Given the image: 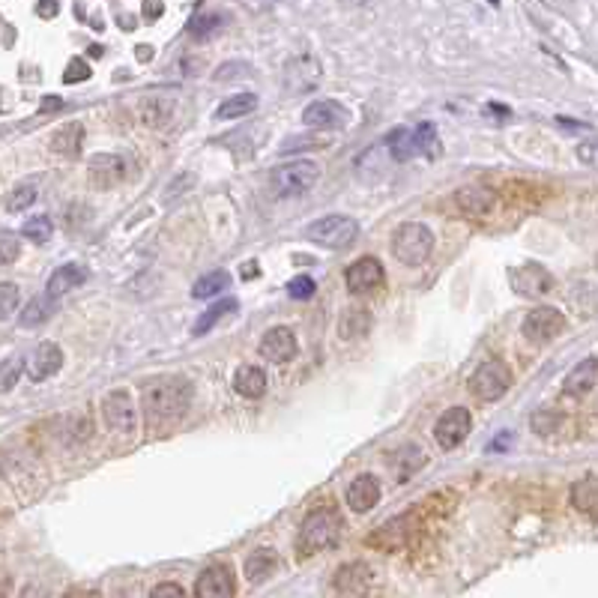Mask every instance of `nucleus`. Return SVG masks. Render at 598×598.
Wrapping results in <instances>:
<instances>
[{
	"instance_id": "f257e3e1",
	"label": "nucleus",
	"mask_w": 598,
	"mask_h": 598,
	"mask_svg": "<svg viewBox=\"0 0 598 598\" xmlns=\"http://www.w3.org/2000/svg\"><path fill=\"white\" fill-rule=\"evenodd\" d=\"M192 404V383L177 374H159L144 380L141 387V411L150 428H165L183 419Z\"/></svg>"
},
{
	"instance_id": "f03ea898",
	"label": "nucleus",
	"mask_w": 598,
	"mask_h": 598,
	"mask_svg": "<svg viewBox=\"0 0 598 598\" xmlns=\"http://www.w3.org/2000/svg\"><path fill=\"white\" fill-rule=\"evenodd\" d=\"M341 530H344V521H341L339 509L321 506V509L306 514V521H302V527L297 532V554L315 556L321 551H330V547L339 545Z\"/></svg>"
},
{
	"instance_id": "7ed1b4c3",
	"label": "nucleus",
	"mask_w": 598,
	"mask_h": 598,
	"mask_svg": "<svg viewBox=\"0 0 598 598\" xmlns=\"http://www.w3.org/2000/svg\"><path fill=\"white\" fill-rule=\"evenodd\" d=\"M317 183H321V165L311 159H297L269 171V188L275 198H299Z\"/></svg>"
},
{
	"instance_id": "20e7f679",
	"label": "nucleus",
	"mask_w": 598,
	"mask_h": 598,
	"mask_svg": "<svg viewBox=\"0 0 598 598\" xmlns=\"http://www.w3.org/2000/svg\"><path fill=\"white\" fill-rule=\"evenodd\" d=\"M389 249L398 264L422 267L434 251V234H431V227L422 222H404L395 227V234H392Z\"/></svg>"
},
{
	"instance_id": "39448f33",
	"label": "nucleus",
	"mask_w": 598,
	"mask_h": 598,
	"mask_svg": "<svg viewBox=\"0 0 598 598\" xmlns=\"http://www.w3.org/2000/svg\"><path fill=\"white\" fill-rule=\"evenodd\" d=\"M306 236L323 249H347L359 236V225L350 216H323L306 227Z\"/></svg>"
},
{
	"instance_id": "423d86ee",
	"label": "nucleus",
	"mask_w": 598,
	"mask_h": 598,
	"mask_svg": "<svg viewBox=\"0 0 598 598\" xmlns=\"http://www.w3.org/2000/svg\"><path fill=\"white\" fill-rule=\"evenodd\" d=\"M102 419L114 434H120V437H135L138 434V411L132 404L129 389H111L108 395L102 398Z\"/></svg>"
},
{
	"instance_id": "0eeeda50",
	"label": "nucleus",
	"mask_w": 598,
	"mask_h": 598,
	"mask_svg": "<svg viewBox=\"0 0 598 598\" xmlns=\"http://www.w3.org/2000/svg\"><path fill=\"white\" fill-rule=\"evenodd\" d=\"M466 389L479 401H499L512 389V371L503 363H485L470 374Z\"/></svg>"
},
{
	"instance_id": "6e6552de",
	"label": "nucleus",
	"mask_w": 598,
	"mask_h": 598,
	"mask_svg": "<svg viewBox=\"0 0 598 598\" xmlns=\"http://www.w3.org/2000/svg\"><path fill=\"white\" fill-rule=\"evenodd\" d=\"M344 284L356 297H368V293H377L387 284V273H383V264L377 258H359L344 273Z\"/></svg>"
},
{
	"instance_id": "1a4fd4ad",
	"label": "nucleus",
	"mask_w": 598,
	"mask_h": 598,
	"mask_svg": "<svg viewBox=\"0 0 598 598\" xmlns=\"http://www.w3.org/2000/svg\"><path fill=\"white\" fill-rule=\"evenodd\" d=\"M470 428H473V416L470 411H464V407H452V411H446L443 416L434 425V440H437L440 449H455L461 446L466 437H470Z\"/></svg>"
},
{
	"instance_id": "9d476101",
	"label": "nucleus",
	"mask_w": 598,
	"mask_h": 598,
	"mask_svg": "<svg viewBox=\"0 0 598 598\" xmlns=\"http://www.w3.org/2000/svg\"><path fill=\"white\" fill-rule=\"evenodd\" d=\"M260 356L267 359V363L273 365H288L297 359L299 354V344H297V335H293L288 326H273L269 332H264V339H260Z\"/></svg>"
},
{
	"instance_id": "9b49d317",
	"label": "nucleus",
	"mask_w": 598,
	"mask_h": 598,
	"mask_svg": "<svg viewBox=\"0 0 598 598\" xmlns=\"http://www.w3.org/2000/svg\"><path fill=\"white\" fill-rule=\"evenodd\" d=\"M523 335H527L530 341H536V344H545V341H551V339H556L562 330H565V317L560 315L556 308H551V306H542V308H532L527 317H523Z\"/></svg>"
},
{
	"instance_id": "f8f14e48",
	"label": "nucleus",
	"mask_w": 598,
	"mask_h": 598,
	"mask_svg": "<svg viewBox=\"0 0 598 598\" xmlns=\"http://www.w3.org/2000/svg\"><path fill=\"white\" fill-rule=\"evenodd\" d=\"M236 593V578L227 565L216 562L207 565L195 580V598H234Z\"/></svg>"
},
{
	"instance_id": "ddd939ff",
	"label": "nucleus",
	"mask_w": 598,
	"mask_h": 598,
	"mask_svg": "<svg viewBox=\"0 0 598 598\" xmlns=\"http://www.w3.org/2000/svg\"><path fill=\"white\" fill-rule=\"evenodd\" d=\"M509 284H512V291L518 293V297L536 299V297H545V293L554 288V275L547 273L545 267L527 264V267H514L512 269V273H509Z\"/></svg>"
},
{
	"instance_id": "4468645a",
	"label": "nucleus",
	"mask_w": 598,
	"mask_h": 598,
	"mask_svg": "<svg viewBox=\"0 0 598 598\" xmlns=\"http://www.w3.org/2000/svg\"><path fill=\"white\" fill-rule=\"evenodd\" d=\"M302 123L311 129H344L350 123V111L344 108L341 102L317 100V102L306 105V111H302Z\"/></svg>"
},
{
	"instance_id": "2eb2a0df",
	"label": "nucleus",
	"mask_w": 598,
	"mask_h": 598,
	"mask_svg": "<svg viewBox=\"0 0 598 598\" xmlns=\"http://www.w3.org/2000/svg\"><path fill=\"white\" fill-rule=\"evenodd\" d=\"M455 207L466 219H485L497 207V195L485 186H464L452 195Z\"/></svg>"
},
{
	"instance_id": "dca6fc26",
	"label": "nucleus",
	"mask_w": 598,
	"mask_h": 598,
	"mask_svg": "<svg viewBox=\"0 0 598 598\" xmlns=\"http://www.w3.org/2000/svg\"><path fill=\"white\" fill-rule=\"evenodd\" d=\"M28 377L34 383H43V380H48V377H54L57 371L63 368V350L57 347L54 341H43L39 347L30 354V359H28Z\"/></svg>"
},
{
	"instance_id": "f3484780",
	"label": "nucleus",
	"mask_w": 598,
	"mask_h": 598,
	"mask_svg": "<svg viewBox=\"0 0 598 598\" xmlns=\"http://www.w3.org/2000/svg\"><path fill=\"white\" fill-rule=\"evenodd\" d=\"M317 81H321V63H317V57H297V60L288 63V69H284V87L291 90V93H306V90L317 87Z\"/></svg>"
},
{
	"instance_id": "a211bd4d",
	"label": "nucleus",
	"mask_w": 598,
	"mask_h": 598,
	"mask_svg": "<svg viewBox=\"0 0 598 598\" xmlns=\"http://www.w3.org/2000/svg\"><path fill=\"white\" fill-rule=\"evenodd\" d=\"M344 499H347L350 509L359 512V514L371 512L377 506V499H380V482H377V476H371V473H363V476H356L347 485Z\"/></svg>"
},
{
	"instance_id": "6ab92c4d",
	"label": "nucleus",
	"mask_w": 598,
	"mask_h": 598,
	"mask_svg": "<svg viewBox=\"0 0 598 598\" xmlns=\"http://www.w3.org/2000/svg\"><path fill=\"white\" fill-rule=\"evenodd\" d=\"M123 159L120 155H114V153H96L93 159H90V165H87V171H90V186H96V188H111V186H117L120 179H123Z\"/></svg>"
},
{
	"instance_id": "aec40b11",
	"label": "nucleus",
	"mask_w": 598,
	"mask_h": 598,
	"mask_svg": "<svg viewBox=\"0 0 598 598\" xmlns=\"http://www.w3.org/2000/svg\"><path fill=\"white\" fill-rule=\"evenodd\" d=\"M275 569H278V554L273 547H258V551L245 556L243 562V575L245 580H251V584H264V580L275 575Z\"/></svg>"
},
{
	"instance_id": "412c9836",
	"label": "nucleus",
	"mask_w": 598,
	"mask_h": 598,
	"mask_svg": "<svg viewBox=\"0 0 598 598\" xmlns=\"http://www.w3.org/2000/svg\"><path fill=\"white\" fill-rule=\"evenodd\" d=\"M595 380H598V359L589 356L580 365L571 368L562 383V389H565V395H571V398H584L586 392L595 387Z\"/></svg>"
},
{
	"instance_id": "4be33fe9",
	"label": "nucleus",
	"mask_w": 598,
	"mask_h": 598,
	"mask_svg": "<svg viewBox=\"0 0 598 598\" xmlns=\"http://www.w3.org/2000/svg\"><path fill=\"white\" fill-rule=\"evenodd\" d=\"M84 282H87V269L78 264H67L52 273V278H48V284H45V293L60 302V297H67L72 288H78V284H84Z\"/></svg>"
},
{
	"instance_id": "5701e85b",
	"label": "nucleus",
	"mask_w": 598,
	"mask_h": 598,
	"mask_svg": "<svg viewBox=\"0 0 598 598\" xmlns=\"http://www.w3.org/2000/svg\"><path fill=\"white\" fill-rule=\"evenodd\" d=\"M234 392L240 398H264L267 395V371L258 365H243L240 371L234 374Z\"/></svg>"
},
{
	"instance_id": "b1692460",
	"label": "nucleus",
	"mask_w": 598,
	"mask_h": 598,
	"mask_svg": "<svg viewBox=\"0 0 598 598\" xmlns=\"http://www.w3.org/2000/svg\"><path fill=\"white\" fill-rule=\"evenodd\" d=\"M335 586H339V593H344V595L359 598L368 593V586H371V571H368L363 562H350L335 575Z\"/></svg>"
},
{
	"instance_id": "393cba45",
	"label": "nucleus",
	"mask_w": 598,
	"mask_h": 598,
	"mask_svg": "<svg viewBox=\"0 0 598 598\" xmlns=\"http://www.w3.org/2000/svg\"><path fill=\"white\" fill-rule=\"evenodd\" d=\"M368 330H371V311L359 308V306L344 308V315H341V321H339L341 341H359V339H365Z\"/></svg>"
},
{
	"instance_id": "a878e982",
	"label": "nucleus",
	"mask_w": 598,
	"mask_h": 598,
	"mask_svg": "<svg viewBox=\"0 0 598 598\" xmlns=\"http://www.w3.org/2000/svg\"><path fill=\"white\" fill-rule=\"evenodd\" d=\"M48 147L63 159H76V155H81V147H84V126L81 123H67L63 129H57Z\"/></svg>"
},
{
	"instance_id": "bb28decb",
	"label": "nucleus",
	"mask_w": 598,
	"mask_h": 598,
	"mask_svg": "<svg viewBox=\"0 0 598 598\" xmlns=\"http://www.w3.org/2000/svg\"><path fill=\"white\" fill-rule=\"evenodd\" d=\"M571 506L586 514V518H598V476L580 479L575 488H571Z\"/></svg>"
},
{
	"instance_id": "cd10ccee",
	"label": "nucleus",
	"mask_w": 598,
	"mask_h": 598,
	"mask_svg": "<svg viewBox=\"0 0 598 598\" xmlns=\"http://www.w3.org/2000/svg\"><path fill=\"white\" fill-rule=\"evenodd\" d=\"M57 311V299H52L48 293H39V297H34L24 306L19 323L24 326V330H36V326H43L48 317H52Z\"/></svg>"
},
{
	"instance_id": "c85d7f7f",
	"label": "nucleus",
	"mask_w": 598,
	"mask_h": 598,
	"mask_svg": "<svg viewBox=\"0 0 598 598\" xmlns=\"http://www.w3.org/2000/svg\"><path fill=\"white\" fill-rule=\"evenodd\" d=\"M387 147L395 162H411L419 155V141H416V129H395L387 135Z\"/></svg>"
},
{
	"instance_id": "c756f323",
	"label": "nucleus",
	"mask_w": 598,
	"mask_h": 598,
	"mask_svg": "<svg viewBox=\"0 0 598 598\" xmlns=\"http://www.w3.org/2000/svg\"><path fill=\"white\" fill-rule=\"evenodd\" d=\"M240 308V302H236L234 297H225V299H219L216 306H210L203 315L195 321V326H192V335H207L212 326H216L219 321H222L225 315H234V311Z\"/></svg>"
},
{
	"instance_id": "7c9ffc66",
	"label": "nucleus",
	"mask_w": 598,
	"mask_h": 598,
	"mask_svg": "<svg viewBox=\"0 0 598 598\" xmlns=\"http://www.w3.org/2000/svg\"><path fill=\"white\" fill-rule=\"evenodd\" d=\"M231 288V275L225 273V269H216V273H207L203 278H198L192 288V297L195 299H212L219 297V293H225Z\"/></svg>"
},
{
	"instance_id": "2f4dec72",
	"label": "nucleus",
	"mask_w": 598,
	"mask_h": 598,
	"mask_svg": "<svg viewBox=\"0 0 598 598\" xmlns=\"http://www.w3.org/2000/svg\"><path fill=\"white\" fill-rule=\"evenodd\" d=\"M255 108H258V96L255 93H240V96H231V100H225L222 105H219L216 120H240Z\"/></svg>"
},
{
	"instance_id": "473e14b6",
	"label": "nucleus",
	"mask_w": 598,
	"mask_h": 598,
	"mask_svg": "<svg viewBox=\"0 0 598 598\" xmlns=\"http://www.w3.org/2000/svg\"><path fill=\"white\" fill-rule=\"evenodd\" d=\"M60 437H63V443H81V440L90 437V422L78 413L63 416L60 419Z\"/></svg>"
},
{
	"instance_id": "72a5a7b5",
	"label": "nucleus",
	"mask_w": 598,
	"mask_h": 598,
	"mask_svg": "<svg viewBox=\"0 0 598 598\" xmlns=\"http://www.w3.org/2000/svg\"><path fill=\"white\" fill-rule=\"evenodd\" d=\"M34 203H36V186L34 183H21L6 195V212H24L28 207H34Z\"/></svg>"
},
{
	"instance_id": "f704fd0d",
	"label": "nucleus",
	"mask_w": 598,
	"mask_h": 598,
	"mask_svg": "<svg viewBox=\"0 0 598 598\" xmlns=\"http://www.w3.org/2000/svg\"><path fill=\"white\" fill-rule=\"evenodd\" d=\"M562 425V413L560 411H536L530 419V428L538 434V437H551V434L560 431Z\"/></svg>"
},
{
	"instance_id": "c9c22d12",
	"label": "nucleus",
	"mask_w": 598,
	"mask_h": 598,
	"mask_svg": "<svg viewBox=\"0 0 598 598\" xmlns=\"http://www.w3.org/2000/svg\"><path fill=\"white\" fill-rule=\"evenodd\" d=\"M21 234H24V240H30V243H48V240H52V234H54V225H52V219H48V216H34V219H28V222H24Z\"/></svg>"
},
{
	"instance_id": "e433bc0d",
	"label": "nucleus",
	"mask_w": 598,
	"mask_h": 598,
	"mask_svg": "<svg viewBox=\"0 0 598 598\" xmlns=\"http://www.w3.org/2000/svg\"><path fill=\"white\" fill-rule=\"evenodd\" d=\"M416 141H419L422 155H428V159H437L440 155V138L434 123H419V126H416Z\"/></svg>"
},
{
	"instance_id": "4c0bfd02",
	"label": "nucleus",
	"mask_w": 598,
	"mask_h": 598,
	"mask_svg": "<svg viewBox=\"0 0 598 598\" xmlns=\"http://www.w3.org/2000/svg\"><path fill=\"white\" fill-rule=\"evenodd\" d=\"M227 21V15H216V12H207V15H198L192 24H188V34H192L195 39H207L216 34L219 28Z\"/></svg>"
},
{
	"instance_id": "58836bf2",
	"label": "nucleus",
	"mask_w": 598,
	"mask_h": 598,
	"mask_svg": "<svg viewBox=\"0 0 598 598\" xmlns=\"http://www.w3.org/2000/svg\"><path fill=\"white\" fill-rule=\"evenodd\" d=\"M15 306H19V288L12 282H4L0 284V321L12 317Z\"/></svg>"
},
{
	"instance_id": "ea45409f",
	"label": "nucleus",
	"mask_w": 598,
	"mask_h": 598,
	"mask_svg": "<svg viewBox=\"0 0 598 598\" xmlns=\"http://www.w3.org/2000/svg\"><path fill=\"white\" fill-rule=\"evenodd\" d=\"M24 365H28V363H21L19 356L6 359V363H4V374H0V392L15 389V380H19V374L24 371Z\"/></svg>"
},
{
	"instance_id": "a19ab883",
	"label": "nucleus",
	"mask_w": 598,
	"mask_h": 598,
	"mask_svg": "<svg viewBox=\"0 0 598 598\" xmlns=\"http://www.w3.org/2000/svg\"><path fill=\"white\" fill-rule=\"evenodd\" d=\"M315 291H317V284H315V278H308V275H297V278H291L288 282V293L293 299H311L315 297Z\"/></svg>"
},
{
	"instance_id": "79ce46f5",
	"label": "nucleus",
	"mask_w": 598,
	"mask_h": 598,
	"mask_svg": "<svg viewBox=\"0 0 598 598\" xmlns=\"http://www.w3.org/2000/svg\"><path fill=\"white\" fill-rule=\"evenodd\" d=\"M87 78H90L87 60H81V57H72L67 72H63V81H67V84H81V81H87Z\"/></svg>"
},
{
	"instance_id": "37998d69",
	"label": "nucleus",
	"mask_w": 598,
	"mask_h": 598,
	"mask_svg": "<svg viewBox=\"0 0 598 598\" xmlns=\"http://www.w3.org/2000/svg\"><path fill=\"white\" fill-rule=\"evenodd\" d=\"M15 258H19V243H15V236L0 234V264L10 267Z\"/></svg>"
},
{
	"instance_id": "c03bdc74",
	"label": "nucleus",
	"mask_w": 598,
	"mask_h": 598,
	"mask_svg": "<svg viewBox=\"0 0 598 598\" xmlns=\"http://www.w3.org/2000/svg\"><path fill=\"white\" fill-rule=\"evenodd\" d=\"M150 598H186V589L179 586V584H174V580H168V584L153 586Z\"/></svg>"
},
{
	"instance_id": "a18cd8bd",
	"label": "nucleus",
	"mask_w": 598,
	"mask_h": 598,
	"mask_svg": "<svg viewBox=\"0 0 598 598\" xmlns=\"http://www.w3.org/2000/svg\"><path fill=\"white\" fill-rule=\"evenodd\" d=\"M578 159L584 162L586 168H598V141H586L578 147Z\"/></svg>"
},
{
	"instance_id": "49530a36",
	"label": "nucleus",
	"mask_w": 598,
	"mask_h": 598,
	"mask_svg": "<svg viewBox=\"0 0 598 598\" xmlns=\"http://www.w3.org/2000/svg\"><path fill=\"white\" fill-rule=\"evenodd\" d=\"M57 12H60V4H57V0H39V4H36L39 19H54Z\"/></svg>"
},
{
	"instance_id": "de8ad7c7",
	"label": "nucleus",
	"mask_w": 598,
	"mask_h": 598,
	"mask_svg": "<svg viewBox=\"0 0 598 598\" xmlns=\"http://www.w3.org/2000/svg\"><path fill=\"white\" fill-rule=\"evenodd\" d=\"M162 10H165V6H162V0H144V19L155 21L162 15Z\"/></svg>"
},
{
	"instance_id": "09e8293b",
	"label": "nucleus",
	"mask_w": 598,
	"mask_h": 598,
	"mask_svg": "<svg viewBox=\"0 0 598 598\" xmlns=\"http://www.w3.org/2000/svg\"><path fill=\"white\" fill-rule=\"evenodd\" d=\"M560 126L569 129V132H584V129H589L586 123H575V120H565V117H560Z\"/></svg>"
},
{
	"instance_id": "8fccbe9b",
	"label": "nucleus",
	"mask_w": 598,
	"mask_h": 598,
	"mask_svg": "<svg viewBox=\"0 0 598 598\" xmlns=\"http://www.w3.org/2000/svg\"><path fill=\"white\" fill-rule=\"evenodd\" d=\"M21 598H48V595H45V589H43V586H28V589H24V593H21Z\"/></svg>"
},
{
	"instance_id": "3c124183",
	"label": "nucleus",
	"mask_w": 598,
	"mask_h": 598,
	"mask_svg": "<svg viewBox=\"0 0 598 598\" xmlns=\"http://www.w3.org/2000/svg\"><path fill=\"white\" fill-rule=\"evenodd\" d=\"M138 60H141V63L153 60V48L150 45H138Z\"/></svg>"
},
{
	"instance_id": "603ef678",
	"label": "nucleus",
	"mask_w": 598,
	"mask_h": 598,
	"mask_svg": "<svg viewBox=\"0 0 598 598\" xmlns=\"http://www.w3.org/2000/svg\"><path fill=\"white\" fill-rule=\"evenodd\" d=\"M60 100H57V96H48V100H43V111H57L60 108Z\"/></svg>"
},
{
	"instance_id": "864d4df0",
	"label": "nucleus",
	"mask_w": 598,
	"mask_h": 598,
	"mask_svg": "<svg viewBox=\"0 0 598 598\" xmlns=\"http://www.w3.org/2000/svg\"><path fill=\"white\" fill-rule=\"evenodd\" d=\"M63 598H100L96 593H81V589H72V593H67Z\"/></svg>"
}]
</instances>
